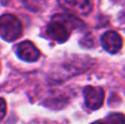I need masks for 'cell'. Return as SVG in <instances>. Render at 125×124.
I'll list each match as a JSON object with an SVG mask.
<instances>
[{"mask_svg": "<svg viewBox=\"0 0 125 124\" xmlns=\"http://www.w3.org/2000/svg\"><path fill=\"white\" fill-rule=\"evenodd\" d=\"M82 26V21L74 15H55L46 28V35L56 42H65L73 28Z\"/></svg>", "mask_w": 125, "mask_h": 124, "instance_id": "6da1fadb", "label": "cell"}, {"mask_svg": "<svg viewBox=\"0 0 125 124\" xmlns=\"http://www.w3.org/2000/svg\"><path fill=\"white\" fill-rule=\"evenodd\" d=\"M1 38L6 41H14L21 35L22 25L14 15L5 14L1 16Z\"/></svg>", "mask_w": 125, "mask_h": 124, "instance_id": "7a4b0ae2", "label": "cell"}, {"mask_svg": "<svg viewBox=\"0 0 125 124\" xmlns=\"http://www.w3.org/2000/svg\"><path fill=\"white\" fill-rule=\"evenodd\" d=\"M84 97H85V104L89 109L96 110L101 108L104 101V91L99 87H85L84 89Z\"/></svg>", "mask_w": 125, "mask_h": 124, "instance_id": "3957f363", "label": "cell"}, {"mask_svg": "<svg viewBox=\"0 0 125 124\" xmlns=\"http://www.w3.org/2000/svg\"><path fill=\"white\" fill-rule=\"evenodd\" d=\"M60 6L73 14H88L91 11L89 0H59Z\"/></svg>", "mask_w": 125, "mask_h": 124, "instance_id": "277c9868", "label": "cell"}, {"mask_svg": "<svg viewBox=\"0 0 125 124\" xmlns=\"http://www.w3.org/2000/svg\"><path fill=\"white\" fill-rule=\"evenodd\" d=\"M15 52H16V55L20 59L23 60V61H27V62H34L40 56L39 49L31 41H23V42L19 43L16 46Z\"/></svg>", "mask_w": 125, "mask_h": 124, "instance_id": "5b68a950", "label": "cell"}, {"mask_svg": "<svg viewBox=\"0 0 125 124\" xmlns=\"http://www.w3.org/2000/svg\"><path fill=\"white\" fill-rule=\"evenodd\" d=\"M101 43L106 52H109L111 54H116L122 48L123 40L118 33L110 31V32H106L103 34V36L101 39Z\"/></svg>", "mask_w": 125, "mask_h": 124, "instance_id": "8992f818", "label": "cell"}, {"mask_svg": "<svg viewBox=\"0 0 125 124\" xmlns=\"http://www.w3.org/2000/svg\"><path fill=\"white\" fill-rule=\"evenodd\" d=\"M21 1L28 10H31L33 12L41 11L44 5V0H21Z\"/></svg>", "mask_w": 125, "mask_h": 124, "instance_id": "52a82bcc", "label": "cell"}, {"mask_svg": "<svg viewBox=\"0 0 125 124\" xmlns=\"http://www.w3.org/2000/svg\"><path fill=\"white\" fill-rule=\"evenodd\" d=\"M109 124H125V116L123 113H110L109 116L106 117Z\"/></svg>", "mask_w": 125, "mask_h": 124, "instance_id": "ba28073f", "label": "cell"}, {"mask_svg": "<svg viewBox=\"0 0 125 124\" xmlns=\"http://www.w3.org/2000/svg\"><path fill=\"white\" fill-rule=\"evenodd\" d=\"M5 116V100L1 98V118H4Z\"/></svg>", "mask_w": 125, "mask_h": 124, "instance_id": "9c48e42d", "label": "cell"}, {"mask_svg": "<svg viewBox=\"0 0 125 124\" xmlns=\"http://www.w3.org/2000/svg\"><path fill=\"white\" fill-rule=\"evenodd\" d=\"M119 20H120L122 22H124V23H125V11H123V12H122V13L119 14Z\"/></svg>", "mask_w": 125, "mask_h": 124, "instance_id": "30bf717a", "label": "cell"}, {"mask_svg": "<svg viewBox=\"0 0 125 124\" xmlns=\"http://www.w3.org/2000/svg\"><path fill=\"white\" fill-rule=\"evenodd\" d=\"M93 124H105V123H103V122H94Z\"/></svg>", "mask_w": 125, "mask_h": 124, "instance_id": "8fae6325", "label": "cell"}]
</instances>
